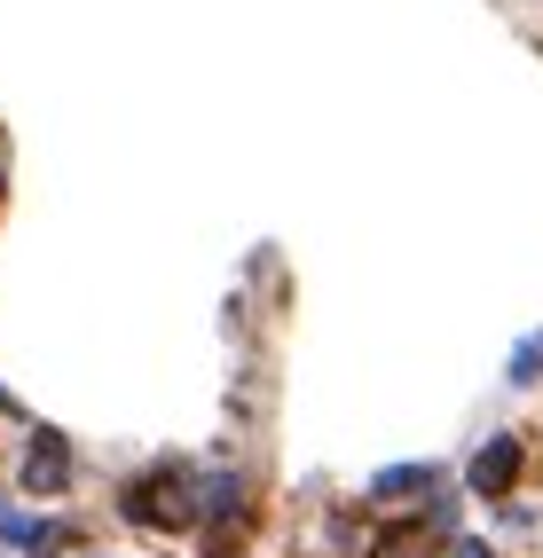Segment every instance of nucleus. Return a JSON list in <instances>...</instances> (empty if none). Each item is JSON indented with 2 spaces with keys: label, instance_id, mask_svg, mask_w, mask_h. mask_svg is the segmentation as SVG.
I'll list each match as a JSON object with an SVG mask.
<instances>
[{
  "label": "nucleus",
  "instance_id": "nucleus-1",
  "mask_svg": "<svg viewBox=\"0 0 543 558\" xmlns=\"http://www.w3.org/2000/svg\"><path fill=\"white\" fill-rule=\"evenodd\" d=\"M512 472H520V440H496V449L473 464V488H488V496H496V488H512Z\"/></svg>",
  "mask_w": 543,
  "mask_h": 558
},
{
  "label": "nucleus",
  "instance_id": "nucleus-2",
  "mask_svg": "<svg viewBox=\"0 0 543 558\" xmlns=\"http://www.w3.org/2000/svg\"><path fill=\"white\" fill-rule=\"evenodd\" d=\"M32 488H63V457H56V449L32 457Z\"/></svg>",
  "mask_w": 543,
  "mask_h": 558
}]
</instances>
